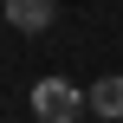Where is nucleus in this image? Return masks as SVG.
I'll use <instances>...</instances> for the list:
<instances>
[{"instance_id":"1","label":"nucleus","mask_w":123,"mask_h":123,"mask_svg":"<svg viewBox=\"0 0 123 123\" xmlns=\"http://www.w3.org/2000/svg\"><path fill=\"white\" fill-rule=\"evenodd\" d=\"M84 104H91V97H84L71 78H39V84H32V117L39 123H78Z\"/></svg>"},{"instance_id":"2","label":"nucleus","mask_w":123,"mask_h":123,"mask_svg":"<svg viewBox=\"0 0 123 123\" xmlns=\"http://www.w3.org/2000/svg\"><path fill=\"white\" fill-rule=\"evenodd\" d=\"M52 13H58L52 0H6V26H13V32H45Z\"/></svg>"},{"instance_id":"3","label":"nucleus","mask_w":123,"mask_h":123,"mask_svg":"<svg viewBox=\"0 0 123 123\" xmlns=\"http://www.w3.org/2000/svg\"><path fill=\"white\" fill-rule=\"evenodd\" d=\"M84 97H91V110H97V117L123 123V78H97V84H91Z\"/></svg>"}]
</instances>
